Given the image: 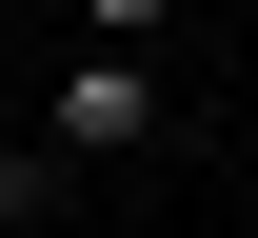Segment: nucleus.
<instances>
[{
    "label": "nucleus",
    "instance_id": "nucleus-3",
    "mask_svg": "<svg viewBox=\"0 0 258 238\" xmlns=\"http://www.w3.org/2000/svg\"><path fill=\"white\" fill-rule=\"evenodd\" d=\"M159 20H179V0H80V40H159Z\"/></svg>",
    "mask_w": 258,
    "mask_h": 238
},
{
    "label": "nucleus",
    "instance_id": "nucleus-1",
    "mask_svg": "<svg viewBox=\"0 0 258 238\" xmlns=\"http://www.w3.org/2000/svg\"><path fill=\"white\" fill-rule=\"evenodd\" d=\"M159 119H179V100H159V60H139V40H80L60 100H40V139H60V159H139Z\"/></svg>",
    "mask_w": 258,
    "mask_h": 238
},
{
    "label": "nucleus",
    "instance_id": "nucleus-2",
    "mask_svg": "<svg viewBox=\"0 0 258 238\" xmlns=\"http://www.w3.org/2000/svg\"><path fill=\"white\" fill-rule=\"evenodd\" d=\"M60 179H80L60 139H0V238H40V218H60Z\"/></svg>",
    "mask_w": 258,
    "mask_h": 238
}]
</instances>
